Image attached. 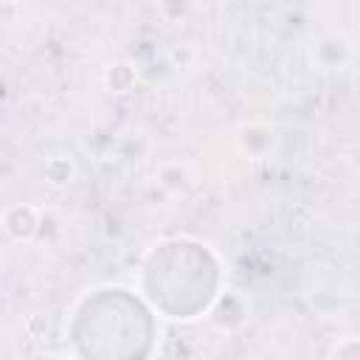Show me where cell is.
Here are the masks:
<instances>
[{"mask_svg": "<svg viewBox=\"0 0 360 360\" xmlns=\"http://www.w3.org/2000/svg\"><path fill=\"white\" fill-rule=\"evenodd\" d=\"M45 174H48V180H51V186L62 188V186H68V183L73 180V174H76V166H73V160H70V158H62V155H56V158H51V160H48V166H45Z\"/></svg>", "mask_w": 360, "mask_h": 360, "instance_id": "6da1fadb", "label": "cell"}]
</instances>
